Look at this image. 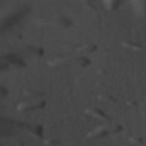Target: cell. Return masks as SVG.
I'll list each match as a JSON object with an SVG mask.
<instances>
[{
    "label": "cell",
    "mask_w": 146,
    "mask_h": 146,
    "mask_svg": "<svg viewBox=\"0 0 146 146\" xmlns=\"http://www.w3.org/2000/svg\"><path fill=\"white\" fill-rule=\"evenodd\" d=\"M117 128L115 127H100L98 129H95L93 133H90L89 136H94V135H98V136H102V135H106V134H110V133H113V131H116Z\"/></svg>",
    "instance_id": "6da1fadb"
}]
</instances>
